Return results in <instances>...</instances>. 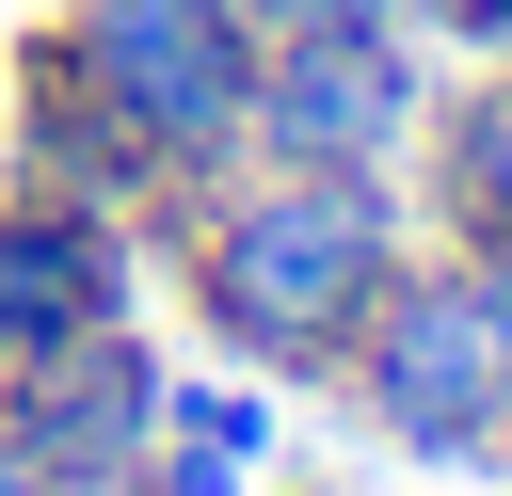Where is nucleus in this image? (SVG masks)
I'll list each match as a JSON object with an SVG mask.
<instances>
[{"mask_svg": "<svg viewBox=\"0 0 512 496\" xmlns=\"http://www.w3.org/2000/svg\"><path fill=\"white\" fill-rule=\"evenodd\" d=\"M144 256L176 272L192 336L256 384H336L384 272L416 256V192L400 176H304V160H224L176 176L144 208Z\"/></svg>", "mask_w": 512, "mask_h": 496, "instance_id": "f257e3e1", "label": "nucleus"}, {"mask_svg": "<svg viewBox=\"0 0 512 496\" xmlns=\"http://www.w3.org/2000/svg\"><path fill=\"white\" fill-rule=\"evenodd\" d=\"M336 400H352V432L400 448V464H496V448H512V272L416 240V256L384 272Z\"/></svg>", "mask_w": 512, "mask_h": 496, "instance_id": "f03ea898", "label": "nucleus"}, {"mask_svg": "<svg viewBox=\"0 0 512 496\" xmlns=\"http://www.w3.org/2000/svg\"><path fill=\"white\" fill-rule=\"evenodd\" d=\"M48 48H64L80 96L160 160V192L240 160V96H256V16H240V0H64Z\"/></svg>", "mask_w": 512, "mask_h": 496, "instance_id": "7ed1b4c3", "label": "nucleus"}, {"mask_svg": "<svg viewBox=\"0 0 512 496\" xmlns=\"http://www.w3.org/2000/svg\"><path fill=\"white\" fill-rule=\"evenodd\" d=\"M432 112V32H256V96H240V160H304V176H400Z\"/></svg>", "mask_w": 512, "mask_h": 496, "instance_id": "20e7f679", "label": "nucleus"}, {"mask_svg": "<svg viewBox=\"0 0 512 496\" xmlns=\"http://www.w3.org/2000/svg\"><path fill=\"white\" fill-rule=\"evenodd\" d=\"M144 224L128 208H80V192H0V368L96 336V320H144Z\"/></svg>", "mask_w": 512, "mask_h": 496, "instance_id": "39448f33", "label": "nucleus"}, {"mask_svg": "<svg viewBox=\"0 0 512 496\" xmlns=\"http://www.w3.org/2000/svg\"><path fill=\"white\" fill-rule=\"evenodd\" d=\"M160 384H176V352H160L144 320H96V336L0 368V432H16L32 464H144V448H160Z\"/></svg>", "mask_w": 512, "mask_h": 496, "instance_id": "423d86ee", "label": "nucleus"}, {"mask_svg": "<svg viewBox=\"0 0 512 496\" xmlns=\"http://www.w3.org/2000/svg\"><path fill=\"white\" fill-rule=\"evenodd\" d=\"M0 192H80V208H128V224L160 208V160L80 96V64H64L48 32L0 64Z\"/></svg>", "mask_w": 512, "mask_h": 496, "instance_id": "0eeeda50", "label": "nucleus"}, {"mask_svg": "<svg viewBox=\"0 0 512 496\" xmlns=\"http://www.w3.org/2000/svg\"><path fill=\"white\" fill-rule=\"evenodd\" d=\"M400 192H416V240H448V256H496V272H512V64H464V80H432Z\"/></svg>", "mask_w": 512, "mask_h": 496, "instance_id": "6e6552de", "label": "nucleus"}, {"mask_svg": "<svg viewBox=\"0 0 512 496\" xmlns=\"http://www.w3.org/2000/svg\"><path fill=\"white\" fill-rule=\"evenodd\" d=\"M160 432H208V448H240V464H272V448H288L272 384H256V368H224V352H208V368L176 352V384H160Z\"/></svg>", "mask_w": 512, "mask_h": 496, "instance_id": "1a4fd4ad", "label": "nucleus"}, {"mask_svg": "<svg viewBox=\"0 0 512 496\" xmlns=\"http://www.w3.org/2000/svg\"><path fill=\"white\" fill-rule=\"evenodd\" d=\"M272 464H240V448H208V432H160L144 448V496H256Z\"/></svg>", "mask_w": 512, "mask_h": 496, "instance_id": "9d476101", "label": "nucleus"}, {"mask_svg": "<svg viewBox=\"0 0 512 496\" xmlns=\"http://www.w3.org/2000/svg\"><path fill=\"white\" fill-rule=\"evenodd\" d=\"M416 32L448 64H512V0H416Z\"/></svg>", "mask_w": 512, "mask_h": 496, "instance_id": "9b49d317", "label": "nucleus"}, {"mask_svg": "<svg viewBox=\"0 0 512 496\" xmlns=\"http://www.w3.org/2000/svg\"><path fill=\"white\" fill-rule=\"evenodd\" d=\"M256 32H400L416 0H240Z\"/></svg>", "mask_w": 512, "mask_h": 496, "instance_id": "f8f14e48", "label": "nucleus"}, {"mask_svg": "<svg viewBox=\"0 0 512 496\" xmlns=\"http://www.w3.org/2000/svg\"><path fill=\"white\" fill-rule=\"evenodd\" d=\"M32 496H144V464H48Z\"/></svg>", "mask_w": 512, "mask_h": 496, "instance_id": "ddd939ff", "label": "nucleus"}, {"mask_svg": "<svg viewBox=\"0 0 512 496\" xmlns=\"http://www.w3.org/2000/svg\"><path fill=\"white\" fill-rule=\"evenodd\" d=\"M32 480H48V464H32V448H16V432H0V496H32Z\"/></svg>", "mask_w": 512, "mask_h": 496, "instance_id": "4468645a", "label": "nucleus"}, {"mask_svg": "<svg viewBox=\"0 0 512 496\" xmlns=\"http://www.w3.org/2000/svg\"><path fill=\"white\" fill-rule=\"evenodd\" d=\"M320 496H352V480H320Z\"/></svg>", "mask_w": 512, "mask_h": 496, "instance_id": "2eb2a0df", "label": "nucleus"}]
</instances>
